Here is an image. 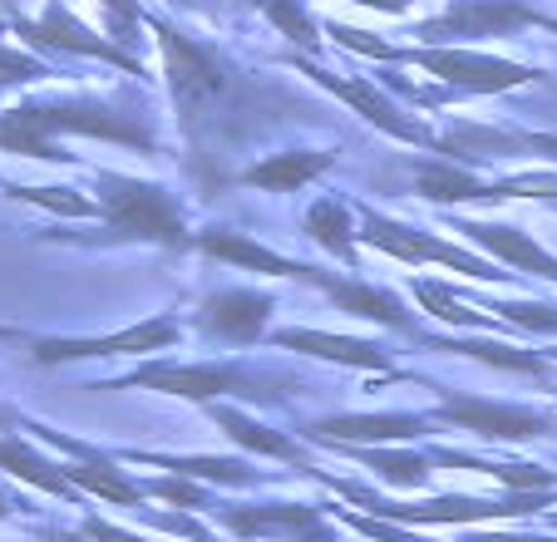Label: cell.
<instances>
[{"label": "cell", "instance_id": "cell-1", "mask_svg": "<svg viewBox=\"0 0 557 542\" xmlns=\"http://www.w3.org/2000/svg\"><path fill=\"white\" fill-rule=\"evenodd\" d=\"M158 45H163V64H169V89L178 99L183 128L193 144L208 138H232L237 134V114L247 109V79L243 70H232L218 50L188 40L173 30L169 21H158Z\"/></svg>", "mask_w": 557, "mask_h": 542}, {"label": "cell", "instance_id": "cell-2", "mask_svg": "<svg viewBox=\"0 0 557 542\" xmlns=\"http://www.w3.org/2000/svg\"><path fill=\"white\" fill-rule=\"evenodd\" d=\"M104 188V222L119 232V237H138V242H163V247H188V232H183L178 202L173 193H163L158 183H138V177H99Z\"/></svg>", "mask_w": 557, "mask_h": 542}, {"label": "cell", "instance_id": "cell-3", "mask_svg": "<svg viewBox=\"0 0 557 542\" xmlns=\"http://www.w3.org/2000/svg\"><path fill=\"white\" fill-rule=\"evenodd\" d=\"M523 30L557 35V15L533 11L523 0H454L440 21H424L414 35L424 45H459V40H504V35H523Z\"/></svg>", "mask_w": 557, "mask_h": 542}, {"label": "cell", "instance_id": "cell-4", "mask_svg": "<svg viewBox=\"0 0 557 542\" xmlns=\"http://www.w3.org/2000/svg\"><path fill=\"white\" fill-rule=\"evenodd\" d=\"M400 64H420L434 79L454 84V89H469V95H508V89H523L537 74L523 70L513 60H498V54H473L459 45H420V50H400Z\"/></svg>", "mask_w": 557, "mask_h": 542}, {"label": "cell", "instance_id": "cell-5", "mask_svg": "<svg viewBox=\"0 0 557 542\" xmlns=\"http://www.w3.org/2000/svg\"><path fill=\"white\" fill-rule=\"evenodd\" d=\"M40 134H85V138H109V144L128 148H153V134L134 124L128 114L109 104H89V99H54V104H21Z\"/></svg>", "mask_w": 557, "mask_h": 542}, {"label": "cell", "instance_id": "cell-6", "mask_svg": "<svg viewBox=\"0 0 557 542\" xmlns=\"http://www.w3.org/2000/svg\"><path fill=\"white\" fill-rule=\"evenodd\" d=\"M360 237H366L375 251H389L395 261H410V267H420V261H444V267L469 271L479 282H504V271H498L494 261H479V257H469V251L449 247V242L430 237V232H420V227L380 218V212H366V232H360Z\"/></svg>", "mask_w": 557, "mask_h": 542}, {"label": "cell", "instance_id": "cell-7", "mask_svg": "<svg viewBox=\"0 0 557 542\" xmlns=\"http://www.w3.org/2000/svg\"><path fill=\"white\" fill-rule=\"evenodd\" d=\"M306 74H311L321 89H331V95L341 99V104H350L356 114H366L370 124L380 128V134H389V138H400V144H420V148H440V138L430 134V128L420 124V119H410L395 99L385 95V89H375L370 79H346V74H331V70H321V64H311V60H296Z\"/></svg>", "mask_w": 557, "mask_h": 542}, {"label": "cell", "instance_id": "cell-8", "mask_svg": "<svg viewBox=\"0 0 557 542\" xmlns=\"http://www.w3.org/2000/svg\"><path fill=\"white\" fill-rule=\"evenodd\" d=\"M15 35H25L30 45H40V50H64V54H89V60H104V64H119L124 74H144V64L134 60V54L124 50V45H109L99 40L95 30H89L85 21H74L70 5L64 0H50V11L40 15V21H25V15H15Z\"/></svg>", "mask_w": 557, "mask_h": 542}, {"label": "cell", "instance_id": "cell-9", "mask_svg": "<svg viewBox=\"0 0 557 542\" xmlns=\"http://www.w3.org/2000/svg\"><path fill=\"white\" fill-rule=\"evenodd\" d=\"M169 345H178V321L173 316H153V321H138L119 335H95V341H35V360L40 366H60V360H95V355L169 350Z\"/></svg>", "mask_w": 557, "mask_h": 542}, {"label": "cell", "instance_id": "cell-10", "mask_svg": "<svg viewBox=\"0 0 557 542\" xmlns=\"http://www.w3.org/2000/svg\"><path fill=\"white\" fill-rule=\"evenodd\" d=\"M440 419L444 424L473 429V434H484V439H537L547 429V419L533 415V409L494 405V399H473V395H444Z\"/></svg>", "mask_w": 557, "mask_h": 542}, {"label": "cell", "instance_id": "cell-11", "mask_svg": "<svg viewBox=\"0 0 557 542\" xmlns=\"http://www.w3.org/2000/svg\"><path fill=\"white\" fill-rule=\"evenodd\" d=\"M128 385H148V390L183 395V399H212V395H222V390L247 395V370L232 366V360H218V366H148V370H138Z\"/></svg>", "mask_w": 557, "mask_h": 542}, {"label": "cell", "instance_id": "cell-12", "mask_svg": "<svg viewBox=\"0 0 557 542\" xmlns=\"http://www.w3.org/2000/svg\"><path fill=\"white\" fill-rule=\"evenodd\" d=\"M272 316V296L262 292H212L198 311V325L227 345H252Z\"/></svg>", "mask_w": 557, "mask_h": 542}, {"label": "cell", "instance_id": "cell-13", "mask_svg": "<svg viewBox=\"0 0 557 542\" xmlns=\"http://www.w3.org/2000/svg\"><path fill=\"white\" fill-rule=\"evenodd\" d=\"M198 247L208 251V257H218V261H232L237 271H262V276H292V282H311V286L321 282V271L301 267V261H292V257H276L272 247H262V242L243 237V232H227V227L202 232Z\"/></svg>", "mask_w": 557, "mask_h": 542}, {"label": "cell", "instance_id": "cell-14", "mask_svg": "<svg viewBox=\"0 0 557 542\" xmlns=\"http://www.w3.org/2000/svg\"><path fill=\"white\" fill-rule=\"evenodd\" d=\"M389 522H488V518H518L533 513V503H473V498H440V503H370Z\"/></svg>", "mask_w": 557, "mask_h": 542}, {"label": "cell", "instance_id": "cell-15", "mask_svg": "<svg viewBox=\"0 0 557 542\" xmlns=\"http://www.w3.org/2000/svg\"><path fill=\"white\" fill-rule=\"evenodd\" d=\"M454 232H463V237H473L479 247H488L498 261H508L513 271H533V276H547V282H557V257L537 247L528 232L498 227V222H459Z\"/></svg>", "mask_w": 557, "mask_h": 542}, {"label": "cell", "instance_id": "cell-16", "mask_svg": "<svg viewBox=\"0 0 557 542\" xmlns=\"http://www.w3.org/2000/svg\"><path fill=\"white\" fill-rule=\"evenodd\" d=\"M331 168H336L331 148H321V153L296 148V153H272V158H262V163H252L243 173V183L247 188H262V193H301L311 177L331 173Z\"/></svg>", "mask_w": 557, "mask_h": 542}, {"label": "cell", "instance_id": "cell-17", "mask_svg": "<svg viewBox=\"0 0 557 542\" xmlns=\"http://www.w3.org/2000/svg\"><path fill=\"white\" fill-rule=\"evenodd\" d=\"M315 286H326L331 301H336L341 311L366 316V321H375V325H389V331L414 335V316L400 306V296H389V292L366 286V282H341V276H326V271H321V282Z\"/></svg>", "mask_w": 557, "mask_h": 542}, {"label": "cell", "instance_id": "cell-18", "mask_svg": "<svg viewBox=\"0 0 557 542\" xmlns=\"http://www.w3.org/2000/svg\"><path fill=\"white\" fill-rule=\"evenodd\" d=\"M282 350H301L315 360H336V366H366V370H389V355L370 341H350V335H326V331H276Z\"/></svg>", "mask_w": 557, "mask_h": 542}, {"label": "cell", "instance_id": "cell-19", "mask_svg": "<svg viewBox=\"0 0 557 542\" xmlns=\"http://www.w3.org/2000/svg\"><path fill=\"white\" fill-rule=\"evenodd\" d=\"M430 419L420 415H336L311 424L321 439H350V444H380V439H420Z\"/></svg>", "mask_w": 557, "mask_h": 542}, {"label": "cell", "instance_id": "cell-20", "mask_svg": "<svg viewBox=\"0 0 557 542\" xmlns=\"http://www.w3.org/2000/svg\"><path fill=\"white\" fill-rule=\"evenodd\" d=\"M414 188L430 202H479V198L494 202V183L473 177L459 163H420L414 168Z\"/></svg>", "mask_w": 557, "mask_h": 542}, {"label": "cell", "instance_id": "cell-21", "mask_svg": "<svg viewBox=\"0 0 557 542\" xmlns=\"http://www.w3.org/2000/svg\"><path fill=\"white\" fill-rule=\"evenodd\" d=\"M0 469L15 473V479H25V483H35V489H45V493H54V498H70L74 493L70 473L54 469V464H45L30 444H21V439H0Z\"/></svg>", "mask_w": 557, "mask_h": 542}, {"label": "cell", "instance_id": "cell-22", "mask_svg": "<svg viewBox=\"0 0 557 542\" xmlns=\"http://www.w3.org/2000/svg\"><path fill=\"white\" fill-rule=\"evenodd\" d=\"M0 153H21V158H40V163H70V153H64L60 144H54L50 134H40V128L25 119V109H5L0 114Z\"/></svg>", "mask_w": 557, "mask_h": 542}, {"label": "cell", "instance_id": "cell-23", "mask_svg": "<svg viewBox=\"0 0 557 542\" xmlns=\"http://www.w3.org/2000/svg\"><path fill=\"white\" fill-rule=\"evenodd\" d=\"M306 237L321 242L326 251H336V257L356 261V222H350V208L336 198L315 202L311 212H306Z\"/></svg>", "mask_w": 557, "mask_h": 542}, {"label": "cell", "instance_id": "cell-24", "mask_svg": "<svg viewBox=\"0 0 557 542\" xmlns=\"http://www.w3.org/2000/svg\"><path fill=\"white\" fill-rule=\"evenodd\" d=\"M222 522L232 532H243V538H257V532L306 528V522H315V508H306V503H286V508H227Z\"/></svg>", "mask_w": 557, "mask_h": 542}, {"label": "cell", "instance_id": "cell-25", "mask_svg": "<svg viewBox=\"0 0 557 542\" xmlns=\"http://www.w3.org/2000/svg\"><path fill=\"white\" fill-rule=\"evenodd\" d=\"M212 419H218V424L227 429L237 444L257 448V454H276V459H301V448H296L286 434H276V429H267V424H257V419L237 415V409H212Z\"/></svg>", "mask_w": 557, "mask_h": 542}, {"label": "cell", "instance_id": "cell-26", "mask_svg": "<svg viewBox=\"0 0 557 542\" xmlns=\"http://www.w3.org/2000/svg\"><path fill=\"white\" fill-rule=\"evenodd\" d=\"M64 473H70L74 489H89V493H99V498H109V503H124V508H138V503H144V489H134L124 473L109 469V464H99V459L74 464V469H64Z\"/></svg>", "mask_w": 557, "mask_h": 542}, {"label": "cell", "instance_id": "cell-27", "mask_svg": "<svg viewBox=\"0 0 557 542\" xmlns=\"http://www.w3.org/2000/svg\"><path fill=\"white\" fill-rule=\"evenodd\" d=\"M252 5H257V11H262L267 21H272L292 45H301V50H321V35H315V21L306 15V0H252Z\"/></svg>", "mask_w": 557, "mask_h": 542}, {"label": "cell", "instance_id": "cell-28", "mask_svg": "<svg viewBox=\"0 0 557 542\" xmlns=\"http://www.w3.org/2000/svg\"><path fill=\"white\" fill-rule=\"evenodd\" d=\"M434 350H454V355H473V360H488L498 370H523V375H543V360L523 350H508L498 341H430Z\"/></svg>", "mask_w": 557, "mask_h": 542}, {"label": "cell", "instance_id": "cell-29", "mask_svg": "<svg viewBox=\"0 0 557 542\" xmlns=\"http://www.w3.org/2000/svg\"><path fill=\"white\" fill-rule=\"evenodd\" d=\"M444 464H459V469H479V473H494L498 483L508 489H557V473L553 469H537V464H484V459H463V454H440Z\"/></svg>", "mask_w": 557, "mask_h": 542}, {"label": "cell", "instance_id": "cell-30", "mask_svg": "<svg viewBox=\"0 0 557 542\" xmlns=\"http://www.w3.org/2000/svg\"><path fill=\"white\" fill-rule=\"evenodd\" d=\"M414 296H420L424 311L440 316L444 325H459V331H479V325H488V316H479L484 306H479V311H469V306H459L449 292H444V286H434V282H414Z\"/></svg>", "mask_w": 557, "mask_h": 542}, {"label": "cell", "instance_id": "cell-31", "mask_svg": "<svg viewBox=\"0 0 557 542\" xmlns=\"http://www.w3.org/2000/svg\"><path fill=\"white\" fill-rule=\"evenodd\" d=\"M366 464L385 483H395V489H420L424 473H430V459H420V454H385V448H370Z\"/></svg>", "mask_w": 557, "mask_h": 542}, {"label": "cell", "instance_id": "cell-32", "mask_svg": "<svg viewBox=\"0 0 557 542\" xmlns=\"http://www.w3.org/2000/svg\"><path fill=\"white\" fill-rule=\"evenodd\" d=\"M158 469L188 473V479H212V483H252V469L243 459H153Z\"/></svg>", "mask_w": 557, "mask_h": 542}, {"label": "cell", "instance_id": "cell-33", "mask_svg": "<svg viewBox=\"0 0 557 542\" xmlns=\"http://www.w3.org/2000/svg\"><path fill=\"white\" fill-rule=\"evenodd\" d=\"M11 198L21 202H35V208H50V212H64V218H99V202L79 198V193L70 188H11Z\"/></svg>", "mask_w": 557, "mask_h": 542}, {"label": "cell", "instance_id": "cell-34", "mask_svg": "<svg viewBox=\"0 0 557 542\" xmlns=\"http://www.w3.org/2000/svg\"><path fill=\"white\" fill-rule=\"evenodd\" d=\"M484 311H504V321L528 325L537 335H557V306H537V301H508V306H484Z\"/></svg>", "mask_w": 557, "mask_h": 542}, {"label": "cell", "instance_id": "cell-35", "mask_svg": "<svg viewBox=\"0 0 557 542\" xmlns=\"http://www.w3.org/2000/svg\"><path fill=\"white\" fill-rule=\"evenodd\" d=\"M498 198H557V173H518L494 183V202Z\"/></svg>", "mask_w": 557, "mask_h": 542}, {"label": "cell", "instance_id": "cell-36", "mask_svg": "<svg viewBox=\"0 0 557 542\" xmlns=\"http://www.w3.org/2000/svg\"><path fill=\"white\" fill-rule=\"evenodd\" d=\"M50 74V64L35 60V54H21L11 45H0V84H35Z\"/></svg>", "mask_w": 557, "mask_h": 542}, {"label": "cell", "instance_id": "cell-37", "mask_svg": "<svg viewBox=\"0 0 557 542\" xmlns=\"http://www.w3.org/2000/svg\"><path fill=\"white\" fill-rule=\"evenodd\" d=\"M326 35H336L346 50H360V54H370V60H389V64H400V50L395 45H385V40H375L370 30H350V25H336L331 21L326 25Z\"/></svg>", "mask_w": 557, "mask_h": 542}, {"label": "cell", "instance_id": "cell-38", "mask_svg": "<svg viewBox=\"0 0 557 542\" xmlns=\"http://www.w3.org/2000/svg\"><path fill=\"white\" fill-rule=\"evenodd\" d=\"M109 11V21H114V35L119 45H134L138 40V25H144V11H138V0H99Z\"/></svg>", "mask_w": 557, "mask_h": 542}, {"label": "cell", "instance_id": "cell-39", "mask_svg": "<svg viewBox=\"0 0 557 542\" xmlns=\"http://www.w3.org/2000/svg\"><path fill=\"white\" fill-rule=\"evenodd\" d=\"M153 493L158 498H173V503H188V508H198V483H183V479H163V483H153Z\"/></svg>", "mask_w": 557, "mask_h": 542}, {"label": "cell", "instance_id": "cell-40", "mask_svg": "<svg viewBox=\"0 0 557 542\" xmlns=\"http://www.w3.org/2000/svg\"><path fill=\"white\" fill-rule=\"evenodd\" d=\"M85 532H89L95 542H144V538H134V532H119V528H109V522H99V518H89Z\"/></svg>", "mask_w": 557, "mask_h": 542}, {"label": "cell", "instance_id": "cell-41", "mask_svg": "<svg viewBox=\"0 0 557 542\" xmlns=\"http://www.w3.org/2000/svg\"><path fill=\"white\" fill-rule=\"evenodd\" d=\"M350 522H356V518H350ZM356 528H360V532H370V538H380V542H410V538H405V532H395V528H380V522H366V518H360Z\"/></svg>", "mask_w": 557, "mask_h": 542}, {"label": "cell", "instance_id": "cell-42", "mask_svg": "<svg viewBox=\"0 0 557 542\" xmlns=\"http://www.w3.org/2000/svg\"><path fill=\"white\" fill-rule=\"evenodd\" d=\"M356 5H366V11H385V15H405L414 0H356Z\"/></svg>", "mask_w": 557, "mask_h": 542}, {"label": "cell", "instance_id": "cell-43", "mask_svg": "<svg viewBox=\"0 0 557 542\" xmlns=\"http://www.w3.org/2000/svg\"><path fill=\"white\" fill-rule=\"evenodd\" d=\"M484 542H557V538H484Z\"/></svg>", "mask_w": 557, "mask_h": 542}, {"label": "cell", "instance_id": "cell-44", "mask_svg": "<svg viewBox=\"0 0 557 542\" xmlns=\"http://www.w3.org/2000/svg\"><path fill=\"white\" fill-rule=\"evenodd\" d=\"M5 513H11V498H5V493H0V518H5Z\"/></svg>", "mask_w": 557, "mask_h": 542}, {"label": "cell", "instance_id": "cell-45", "mask_svg": "<svg viewBox=\"0 0 557 542\" xmlns=\"http://www.w3.org/2000/svg\"><path fill=\"white\" fill-rule=\"evenodd\" d=\"M0 11H11V15H15V5H11V0H0Z\"/></svg>", "mask_w": 557, "mask_h": 542}, {"label": "cell", "instance_id": "cell-46", "mask_svg": "<svg viewBox=\"0 0 557 542\" xmlns=\"http://www.w3.org/2000/svg\"><path fill=\"white\" fill-rule=\"evenodd\" d=\"M0 335H15V331H11V325H0Z\"/></svg>", "mask_w": 557, "mask_h": 542}, {"label": "cell", "instance_id": "cell-47", "mask_svg": "<svg viewBox=\"0 0 557 542\" xmlns=\"http://www.w3.org/2000/svg\"><path fill=\"white\" fill-rule=\"evenodd\" d=\"M173 5H188V0H173Z\"/></svg>", "mask_w": 557, "mask_h": 542}, {"label": "cell", "instance_id": "cell-48", "mask_svg": "<svg viewBox=\"0 0 557 542\" xmlns=\"http://www.w3.org/2000/svg\"><path fill=\"white\" fill-rule=\"evenodd\" d=\"M0 424H5V415H0Z\"/></svg>", "mask_w": 557, "mask_h": 542}, {"label": "cell", "instance_id": "cell-49", "mask_svg": "<svg viewBox=\"0 0 557 542\" xmlns=\"http://www.w3.org/2000/svg\"><path fill=\"white\" fill-rule=\"evenodd\" d=\"M247 5H252V0H247Z\"/></svg>", "mask_w": 557, "mask_h": 542}, {"label": "cell", "instance_id": "cell-50", "mask_svg": "<svg viewBox=\"0 0 557 542\" xmlns=\"http://www.w3.org/2000/svg\"><path fill=\"white\" fill-rule=\"evenodd\" d=\"M553 355H557V350H553Z\"/></svg>", "mask_w": 557, "mask_h": 542}]
</instances>
